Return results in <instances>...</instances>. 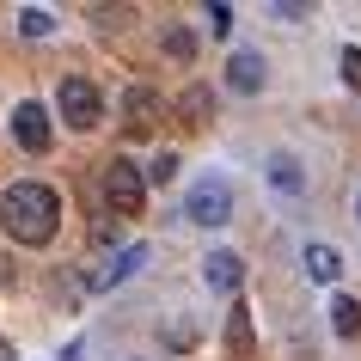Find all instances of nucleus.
<instances>
[{
  "mask_svg": "<svg viewBox=\"0 0 361 361\" xmlns=\"http://www.w3.org/2000/svg\"><path fill=\"white\" fill-rule=\"evenodd\" d=\"M331 331H337V337H355L361 331V300L355 294H337V300H331Z\"/></svg>",
  "mask_w": 361,
  "mask_h": 361,
  "instance_id": "nucleus-12",
  "label": "nucleus"
},
{
  "mask_svg": "<svg viewBox=\"0 0 361 361\" xmlns=\"http://www.w3.org/2000/svg\"><path fill=\"white\" fill-rule=\"evenodd\" d=\"M104 202H111V214H141L147 184H141V171H135L129 159H111V166H104Z\"/></svg>",
  "mask_w": 361,
  "mask_h": 361,
  "instance_id": "nucleus-2",
  "label": "nucleus"
},
{
  "mask_svg": "<svg viewBox=\"0 0 361 361\" xmlns=\"http://www.w3.org/2000/svg\"><path fill=\"white\" fill-rule=\"evenodd\" d=\"M233 31V6H209V37H227Z\"/></svg>",
  "mask_w": 361,
  "mask_h": 361,
  "instance_id": "nucleus-19",
  "label": "nucleus"
},
{
  "mask_svg": "<svg viewBox=\"0 0 361 361\" xmlns=\"http://www.w3.org/2000/svg\"><path fill=\"white\" fill-rule=\"evenodd\" d=\"M306 276H312V282H337V276H343V257L331 245H306Z\"/></svg>",
  "mask_w": 361,
  "mask_h": 361,
  "instance_id": "nucleus-11",
  "label": "nucleus"
},
{
  "mask_svg": "<svg viewBox=\"0 0 361 361\" xmlns=\"http://www.w3.org/2000/svg\"><path fill=\"white\" fill-rule=\"evenodd\" d=\"M147 264V245H129V251H116L111 264H98L92 269V288H116V282H129L135 269Z\"/></svg>",
  "mask_w": 361,
  "mask_h": 361,
  "instance_id": "nucleus-7",
  "label": "nucleus"
},
{
  "mask_svg": "<svg viewBox=\"0 0 361 361\" xmlns=\"http://www.w3.org/2000/svg\"><path fill=\"white\" fill-rule=\"evenodd\" d=\"M184 214H190L196 227H221V221H233V190L227 178H202L190 190V202H184Z\"/></svg>",
  "mask_w": 361,
  "mask_h": 361,
  "instance_id": "nucleus-4",
  "label": "nucleus"
},
{
  "mask_svg": "<svg viewBox=\"0 0 361 361\" xmlns=\"http://www.w3.org/2000/svg\"><path fill=\"white\" fill-rule=\"evenodd\" d=\"M178 111H184V123H209V111H214V98L202 92V86H190V92L178 98Z\"/></svg>",
  "mask_w": 361,
  "mask_h": 361,
  "instance_id": "nucleus-15",
  "label": "nucleus"
},
{
  "mask_svg": "<svg viewBox=\"0 0 361 361\" xmlns=\"http://www.w3.org/2000/svg\"><path fill=\"white\" fill-rule=\"evenodd\" d=\"M61 227V196L49 184H13L0 190V233L19 245H49Z\"/></svg>",
  "mask_w": 361,
  "mask_h": 361,
  "instance_id": "nucleus-1",
  "label": "nucleus"
},
{
  "mask_svg": "<svg viewBox=\"0 0 361 361\" xmlns=\"http://www.w3.org/2000/svg\"><path fill=\"white\" fill-rule=\"evenodd\" d=\"M19 31H25V37H49V31H56V13H49V6H25Z\"/></svg>",
  "mask_w": 361,
  "mask_h": 361,
  "instance_id": "nucleus-14",
  "label": "nucleus"
},
{
  "mask_svg": "<svg viewBox=\"0 0 361 361\" xmlns=\"http://www.w3.org/2000/svg\"><path fill=\"white\" fill-rule=\"evenodd\" d=\"M202 282H209L214 294H239V282H245V264H239V251H209V264H202Z\"/></svg>",
  "mask_w": 361,
  "mask_h": 361,
  "instance_id": "nucleus-6",
  "label": "nucleus"
},
{
  "mask_svg": "<svg viewBox=\"0 0 361 361\" xmlns=\"http://www.w3.org/2000/svg\"><path fill=\"white\" fill-rule=\"evenodd\" d=\"M0 361H13V349H6V337H0Z\"/></svg>",
  "mask_w": 361,
  "mask_h": 361,
  "instance_id": "nucleus-20",
  "label": "nucleus"
},
{
  "mask_svg": "<svg viewBox=\"0 0 361 361\" xmlns=\"http://www.w3.org/2000/svg\"><path fill=\"white\" fill-rule=\"evenodd\" d=\"M227 343H233V355H245V349H251V306L245 300L233 306V319H227Z\"/></svg>",
  "mask_w": 361,
  "mask_h": 361,
  "instance_id": "nucleus-13",
  "label": "nucleus"
},
{
  "mask_svg": "<svg viewBox=\"0 0 361 361\" xmlns=\"http://www.w3.org/2000/svg\"><path fill=\"white\" fill-rule=\"evenodd\" d=\"M159 43H166V56H171V61H190V56H196V37H190V31H178V25H171Z\"/></svg>",
  "mask_w": 361,
  "mask_h": 361,
  "instance_id": "nucleus-17",
  "label": "nucleus"
},
{
  "mask_svg": "<svg viewBox=\"0 0 361 361\" xmlns=\"http://www.w3.org/2000/svg\"><path fill=\"white\" fill-rule=\"evenodd\" d=\"M269 184H276L282 196H306V171H300V159L276 153V159H269Z\"/></svg>",
  "mask_w": 361,
  "mask_h": 361,
  "instance_id": "nucleus-10",
  "label": "nucleus"
},
{
  "mask_svg": "<svg viewBox=\"0 0 361 361\" xmlns=\"http://www.w3.org/2000/svg\"><path fill=\"white\" fill-rule=\"evenodd\" d=\"M56 111L74 123V129H92L98 116H104V98H98L92 80H61L56 86Z\"/></svg>",
  "mask_w": 361,
  "mask_h": 361,
  "instance_id": "nucleus-3",
  "label": "nucleus"
},
{
  "mask_svg": "<svg viewBox=\"0 0 361 361\" xmlns=\"http://www.w3.org/2000/svg\"><path fill=\"white\" fill-rule=\"evenodd\" d=\"M13 141L25 153H49V111L43 104H19L13 111Z\"/></svg>",
  "mask_w": 361,
  "mask_h": 361,
  "instance_id": "nucleus-5",
  "label": "nucleus"
},
{
  "mask_svg": "<svg viewBox=\"0 0 361 361\" xmlns=\"http://www.w3.org/2000/svg\"><path fill=\"white\" fill-rule=\"evenodd\" d=\"M227 86L233 92H257V86H264V56H257V49H239V56L227 61Z\"/></svg>",
  "mask_w": 361,
  "mask_h": 361,
  "instance_id": "nucleus-8",
  "label": "nucleus"
},
{
  "mask_svg": "<svg viewBox=\"0 0 361 361\" xmlns=\"http://www.w3.org/2000/svg\"><path fill=\"white\" fill-rule=\"evenodd\" d=\"M343 86H349V92H361V49H355V43L343 49Z\"/></svg>",
  "mask_w": 361,
  "mask_h": 361,
  "instance_id": "nucleus-18",
  "label": "nucleus"
},
{
  "mask_svg": "<svg viewBox=\"0 0 361 361\" xmlns=\"http://www.w3.org/2000/svg\"><path fill=\"white\" fill-rule=\"evenodd\" d=\"M355 214H361V202H355Z\"/></svg>",
  "mask_w": 361,
  "mask_h": 361,
  "instance_id": "nucleus-21",
  "label": "nucleus"
},
{
  "mask_svg": "<svg viewBox=\"0 0 361 361\" xmlns=\"http://www.w3.org/2000/svg\"><path fill=\"white\" fill-rule=\"evenodd\" d=\"M171 178H178V153H153L141 171V184H171Z\"/></svg>",
  "mask_w": 361,
  "mask_h": 361,
  "instance_id": "nucleus-16",
  "label": "nucleus"
},
{
  "mask_svg": "<svg viewBox=\"0 0 361 361\" xmlns=\"http://www.w3.org/2000/svg\"><path fill=\"white\" fill-rule=\"evenodd\" d=\"M153 116H159V92H153V86H135V92L123 98V123H129V129H153Z\"/></svg>",
  "mask_w": 361,
  "mask_h": 361,
  "instance_id": "nucleus-9",
  "label": "nucleus"
}]
</instances>
